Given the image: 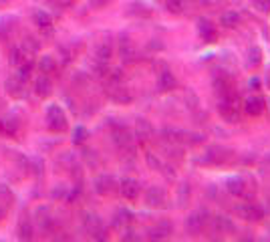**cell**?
<instances>
[{"mask_svg": "<svg viewBox=\"0 0 270 242\" xmlns=\"http://www.w3.org/2000/svg\"><path fill=\"white\" fill-rule=\"evenodd\" d=\"M46 125L50 131H55V133H61L67 129L69 121H67V115L63 111V107L59 103H50L46 107Z\"/></svg>", "mask_w": 270, "mask_h": 242, "instance_id": "1", "label": "cell"}, {"mask_svg": "<svg viewBox=\"0 0 270 242\" xmlns=\"http://www.w3.org/2000/svg\"><path fill=\"white\" fill-rule=\"evenodd\" d=\"M218 109H220V115H222L228 123H236V121L240 119L238 107H236V99L232 97V93L220 97V107H218Z\"/></svg>", "mask_w": 270, "mask_h": 242, "instance_id": "2", "label": "cell"}, {"mask_svg": "<svg viewBox=\"0 0 270 242\" xmlns=\"http://www.w3.org/2000/svg\"><path fill=\"white\" fill-rule=\"evenodd\" d=\"M113 141L117 143V148H121V150H125V152H133V135H131V131L125 127V125H117L115 129H113Z\"/></svg>", "mask_w": 270, "mask_h": 242, "instance_id": "3", "label": "cell"}, {"mask_svg": "<svg viewBox=\"0 0 270 242\" xmlns=\"http://www.w3.org/2000/svg\"><path fill=\"white\" fill-rule=\"evenodd\" d=\"M83 226L87 228V232H89L93 238H105V228H103V222H101L99 216L87 212V214L83 216Z\"/></svg>", "mask_w": 270, "mask_h": 242, "instance_id": "4", "label": "cell"}, {"mask_svg": "<svg viewBox=\"0 0 270 242\" xmlns=\"http://www.w3.org/2000/svg\"><path fill=\"white\" fill-rule=\"evenodd\" d=\"M115 188H117V182H115L113 176H109V174L97 176V180H95V192L97 194H101V196H107V194L115 192Z\"/></svg>", "mask_w": 270, "mask_h": 242, "instance_id": "5", "label": "cell"}, {"mask_svg": "<svg viewBox=\"0 0 270 242\" xmlns=\"http://www.w3.org/2000/svg\"><path fill=\"white\" fill-rule=\"evenodd\" d=\"M119 192L121 196L127 200H135L139 196V182L135 178H123L119 182Z\"/></svg>", "mask_w": 270, "mask_h": 242, "instance_id": "6", "label": "cell"}, {"mask_svg": "<svg viewBox=\"0 0 270 242\" xmlns=\"http://www.w3.org/2000/svg\"><path fill=\"white\" fill-rule=\"evenodd\" d=\"M145 204L151 206V208H161V206H166V194H164V190L151 186V188L145 192Z\"/></svg>", "mask_w": 270, "mask_h": 242, "instance_id": "7", "label": "cell"}, {"mask_svg": "<svg viewBox=\"0 0 270 242\" xmlns=\"http://www.w3.org/2000/svg\"><path fill=\"white\" fill-rule=\"evenodd\" d=\"M16 24H18V20L14 16H10V14L0 16V40H8L14 34Z\"/></svg>", "mask_w": 270, "mask_h": 242, "instance_id": "8", "label": "cell"}, {"mask_svg": "<svg viewBox=\"0 0 270 242\" xmlns=\"http://www.w3.org/2000/svg\"><path fill=\"white\" fill-rule=\"evenodd\" d=\"M208 220H210V214H208L206 210H196V212L190 214V218H188V228H190L192 232H200V230L208 224Z\"/></svg>", "mask_w": 270, "mask_h": 242, "instance_id": "9", "label": "cell"}, {"mask_svg": "<svg viewBox=\"0 0 270 242\" xmlns=\"http://www.w3.org/2000/svg\"><path fill=\"white\" fill-rule=\"evenodd\" d=\"M4 89L10 97H14V99H20V97H24V81H20L16 75L8 77L6 83H4Z\"/></svg>", "mask_w": 270, "mask_h": 242, "instance_id": "10", "label": "cell"}, {"mask_svg": "<svg viewBox=\"0 0 270 242\" xmlns=\"http://www.w3.org/2000/svg\"><path fill=\"white\" fill-rule=\"evenodd\" d=\"M157 87H159V91H174V89L178 87L176 75H174L170 69L161 71V73H159V79H157Z\"/></svg>", "mask_w": 270, "mask_h": 242, "instance_id": "11", "label": "cell"}, {"mask_svg": "<svg viewBox=\"0 0 270 242\" xmlns=\"http://www.w3.org/2000/svg\"><path fill=\"white\" fill-rule=\"evenodd\" d=\"M198 32H200V36H202L206 42H214L216 36H218V32H216V26H214L208 18H200V20H198Z\"/></svg>", "mask_w": 270, "mask_h": 242, "instance_id": "12", "label": "cell"}, {"mask_svg": "<svg viewBox=\"0 0 270 242\" xmlns=\"http://www.w3.org/2000/svg\"><path fill=\"white\" fill-rule=\"evenodd\" d=\"M50 91H52V83H50V79L46 75H40V77L34 79V93H36V97L46 99V97L50 95Z\"/></svg>", "mask_w": 270, "mask_h": 242, "instance_id": "13", "label": "cell"}, {"mask_svg": "<svg viewBox=\"0 0 270 242\" xmlns=\"http://www.w3.org/2000/svg\"><path fill=\"white\" fill-rule=\"evenodd\" d=\"M244 111L248 115H260L264 111V99L262 97H248V99L244 101Z\"/></svg>", "mask_w": 270, "mask_h": 242, "instance_id": "14", "label": "cell"}, {"mask_svg": "<svg viewBox=\"0 0 270 242\" xmlns=\"http://www.w3.org/2000/svg\"><path fill=\"white\" fill-rule=\"evenodd\" d=\"M18 127H20V123H18V119L14 115H8V117L0 119V133H2V135L10 137V135H14L18 131Z\"/></svg>", "mask_w": 270, "mask_h": 242, "instance_id": "15", "label": "cell"}, {"mask_svg": "<svg viewBox=\"0 0 270 242\" xmlns=\"http://www.w3.org/2000/svg\"><path fill=\"white\" fill-rule=\"evenodd\" d=\"M172 230H174V226H172V222H159L155 228H151L149 230V238H153V240H164V238H168L170 234H172Z\"/></svg>", "mask_w": 270, "mask_h": 242, "instance_id": "16", "label": "cell"}, {"mask_svg": "<svg viewBox=\"0 0 270 242\" xmlns=\"http://www.w3.org/2000/svg\"><path fill=\"white\" fill-rule=\"evenodd\" d=\"M119 57H121L125 63L133 61V57H135V48H133V44H131V40H129L127 36H121V38H119Z\"/></svg>", "mask_w": 270, "mask_h": 242, "instance_id": "17", "label": "cell"}, {"mask_svg": "<svg viewBox=\"0 0 270 242\" xmlns=\"http://www.w3.org/2000/svg\"><path fill=\"white\" fill-rule=\"evenodd\" d=\"M32 22L38 26V28H50L52 26V16L46 12V10H42V8H36L34 12H32Z\"/></svg>", "mask_w": 270, "mask_h": 242, "instance_id": "18", "label": "cell"}, {"mask_svg": "<svg viewBox=\"0 0 270 242\" xmlns=\"http://www.w3.org/2000/svg\"><path fill=\"white\" fill-rule=\"evenodd\" d=\"M111 55H113V46L109 44V42H99L97 46H95V59L97 61H101V63H107L111 59Z\"/></svg>", "mask_w": 270, "mask_h": 242, "instance_id": "19", "label": "cell"}, {"mask_svg": "<svg viewBox=\"0 0 270 242\" xmlns=\"http://www.w3.org/2000/svg\"><path fill=\"white\" fill-rule=\"evenodd\" d=\"M226 190H228L230 194H234V196H242L244 190H246V184H244V180H242V178L232 176V178H228V180H226Z\"/></svg>", "mask_w": 270, "mask_h": 242, "instance_id": "20", "label": "cell"}, {"mask_svg": "<svg viewBox=\"0 0 270 242\" xmlns=\"http://www.w3.org/2000/svg\"><path fill=\"white\" fill-rule=\"evenodd\" d=\"M238 212L242 214V218H244V220H254V222H256V220H260V218H262L260 208H258V206H254V204H248V202H246L244 206H240V208H238Z\"/></svg>", "mask_w": 270, "mask_h": 242, "instance_id": "21", "label": "cell"}, {"mask_svg": "<svg viewBox=\"0 0 270 242\" xmlns=\"http://www.w3.org/2000/svg\"><path fill=\"white\" fill-rule=\"evenodd\" d=\"M212 222H214V228L218 232H234L236 230L234 222L226 216H216V218H212Z\"/></svg>", "mask_w": 270, "mask_h": 242, "instance_id": "22", "label": "cell"}, {"mask_svg": "<svg viewBox=\"0 0 270 242\" xmlns=\"http://www.w3.org/2000/svg\"><path fill=\"white\" fill-rule=\"evenodd\" d=\"M109 97L113 101H117V103H127V101H131V95L121 87V85H113L111 89H109Z\"/></svg>", "mask_w": 270, "mask_h": 242, "instance_id": "23", "label": "cell"}, {"mask_svg": "<svg viewBox=\"0 0 270 242\" xmlns=\"http://www.w3.org/2000/svg\"><path fill=\"white\" fill-rule=\"evenodd\" d=\"M38 71H40L42 75L55 73V71H57V61H55V57H50V55L40 57V61H38Z\"/></svg>", "mask_w": 270, "mask_h": 242, "instance_id": "24", "label": "cell"}, {"mask_svg": "<svg viewBox=\"0 0 270 242\" xmlns=\"http://www.w3.org/2000/svg\"><path fill=\"white\" fill-rule=\"evenodd\" d=\"M220 22H222L226 28H236V26L240 24V14H238L236 10H226V12H222Z\"/></svg>", "mask_w": 270, "mask_h": 242, "instance_id": "25", "label": "cell"}, {"mask_svg": "<svg viewBox=\"0 0 270 242\" xmlns=\"http://www.w3.org/2000/svg\"><path fill=\"white\" fill-rule=\"evenodd\" d=\"M32 69H34V63H32L30 59H26L22 65H18V67H16V73H14V75H16L20 81H24V83H26V81L32 77Z\"/></svg>", "mask_w": 270, "mask_h": 242, "instance_id": "26", "label": "cell"}, {"mask_svg": "<svg viewBox=\"0 0 270 242\" xmlns=\"http://www.w3.org/2000/svg\"><path fill=\"white\" fill-rule=\"evenodd\" d=\"M16 236H18L20 240H32V236H34L32 222H30V220H20L18 230H16Z\"/></svg>", "mask_w": 270, "mask_h": 242, "instance_id": "27", "label": "cell"}, {"mask_svg": "<svg viewBox=\"0 0 270 242\" xmlns=\"http://www.w3.org/2000/svg\"><path fill=\"white\" fill-rule=\"evenodd\" d=\"M260 63H262V51H260L258 46H250L248 53H246V65L254 69V67H258Z\"/></svg>", "mask_w": 270, "mask_h": 242, "instance_id": "28", "label": "cell"}, {"mask_svg": "<svg viewBox=\"0 0 270 242\" xmlns=\"http://www.w3.org/2000/svg\"><path fill=\"white\" fill-rule=\"evenodd\" d=\"M26 59H28V57L24 55V51H22L20 46H12V48H10V59H8V61H10V65L18 67V65H22Z\"/></svg>", "mask_w": 270, "mask_h": 242, "instance_id": "29", "label": "cell"}, {"mask_svg": "<svg viewBox=\"0 0 270 242\" xmlns=\"http://www.w3.org/2000/svg\"><path fill=\"white\" fill-rule=\"evenodd\" d=\"M135 135L141 137V139H147L151 135V125L145 119H137L135 121Z\"/></svg>", "mask_w": 270, "mask_h": 242, "instance_id": "30", "label": "cell"}, {"mask_svg": "<svg viewBox=\"0 0 270 242\" xmlns=\"http://www.w3.org/2000/svg\"><path fill=\"white\" fill-rule=\"evenodd\" d=\"M190 194H192L190 184H182V186L178 188V204H180V206H186V204L190 202Z\"/></svg>", "mask_w": 270, "mask_h": 242, "instance_id": "31", "label": "cell"}, {"mask_svg": "<svg viewBox=\"0 0 270 242\" xmlns=\"http://www.w3.org/2000/svg\"><path fill=\"white\" fill-rule=\"evenodd\" d=\"M87 137H89V131H87V127H83V125H77V127L73 129V143H75V145H81V143H85V141H87Z\"/></svg>", "mask_w": 270, "mask_h": 242, "instance_id": "32", "label": "cell"}, {"mask_svg": "<svg viewBox=\"0 0 270 242\" xmlns=\"http://www.w3.org/2000/svg\"><path fill=\"white\" fill-rule=\"evenodd\" d=\"M166 8H168L172 14H180V12H184V8H186V0H166Z\"/></svg>", "mask_w": 270, "mask_h": 242, "instance_id": "33", "label": "cell"}, {"mask_svg": "<svg viewBox=\"0 0 270 242\" xmlns=\"http://www.w3.org/2000/svg\"><path fill=\"white\" fill-rule=\"evenodd\" d=\"M161 135H164L168 141H174V143L184 141V133H182V131H178V129H172V127H166L164 131H161Z\"/></svg>", "mask_w": 270, "mask_h": 242, "instance_id": "34", "label": "cell"}, {"mask_svg": "<svg viewBox=\"0 0 270 242\" xmlns=\"http://www.w3.org/2000/svg\"><path fill=\"white\" fill-rule=\"evenodd\" d=\"M131 222V212L127 210H119L115 214V226H121V224H129Z\"/></svg>", "mask_w": 270, "mask_h": 242, "instance_id": "35", "label": "cell"}, {"mask_svg": "<svg viewBox=\"0 0 270 242\" xmlns=\"http://www.w3.org/2000/svg\"><path fill=\"white\" fill-rule=\"evenodd\" d=\"M28 166L32 168V172H34V176H42V162L38 160V158H32V160H28Z\"/></svg>", "mask_w": 270, "mask_h": 242, "instance_id": "36", "label": "cell"}, {"mask_svg": "<svg viewBox=\"0 0 270 242\" xmlns=\"http://www.w3.org/2000/svg\"><path fill=\"white\" fill-rule=\"evenodd\" d=\"M254 6L260 10V12H268L270 10V0H252Z\"/></svg>", "mask_w": 270, "mask_h": 242, "instance_id": "37", "label": "cell"}, {"mask_svg": "<svg viewBox=\"0 0 270 242\" xmlns=\"http://www.w3.org/2000/svg\"><path fill=\"white\" fill-rule=\"evenodd\" d=\"M147 164H149L151 168H155V170H161V168H164V166L159 164V160H157L153 154H147Z\"/></svg>", "mask_w": 270, "mask_h": 242, "instance_id": "38", "label": "cell"}, {"mask_svg": "<svg viewBox=\"0 0 270 242\" xmlns=\"http://www.w3.org/2000/svg\"><path fill=\"white\" fill-rule=\"evenodd\" d=\"M107 2H109V0H91V4L97 6V8H99V6H105Z\"/></svg>", "mask_w": 270, "mask_h": 242, "instance_id": "39", "label": "cell"}, {"mask_svg": "<svg viewBox=\"0 0 270 242\" xmlns=\"http://www.w3.org/2000/svg\"><path fill=\"white\" fill-rule=\"evenodd\" d=\"M250 87L258 89V87H260V81H258V79H252V81H250Z\"/></svg>", "mask_w": 270, "mask_h": 242, "instance_id": "40", "label": "cell"}, {"mask_svg": "<svg viewBox=\"0 0 270 242\" xmlns=\"http://www.w3.org/2000/svg\"><path fill=\"white\" fill-rule=\"evenodd\" d=\"M4 216H6V208L0 206V220H4Z\"/></svg>", "mask_w": 270, "mask_h": 242, "instance_id": "41", "label": "cell"}, {"mask_svg": "<svg viewBox=\"0 0 270 242\" xmlns=\"http://www.w3.org/2000/svg\"><path fill=\"white\" fill-rule=\"evenodd\" d=\"M10 2V0H0V4H8Z\"/></svg>", "mask_w": 270, "mask_h": 242, "instance_id": "42", "label": "cell"}, {"mask_svg": "<svg viewBox=\"0 0 270 242\" xmlns=\"http://www.w3.org/2000/svg\"><path fill=\"white\" fill-rule=\"evenodd\" d=\"M204 2H216V0H204Z\"/></svg>", "mask_w": 270, "mask_h": 242, "instance_id": "43", "label": "cell"}, {"mask_svg": "<svg viewBox=\"0 0 270 242\" xmlns=\"http://www.w3.org/2000/svg\"><path fill=\"white\" fill-rule=\"evenodd\" d=\"M268 87H270V81H268Z\"/></svg>", "mask_w": 270, "mask_h": 242, "instance_id": "44", "label": "cell"}]
</instances>
